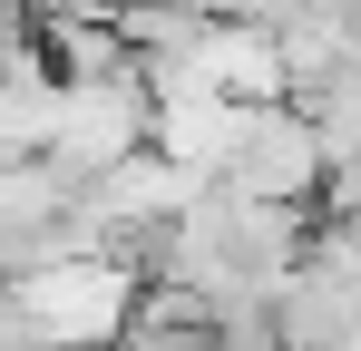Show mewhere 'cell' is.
<instances>
[{
  "mask_svg": "<svg viewBox=\"0 0 361 351\" xmlns=\"http://www.w3.org/2000/svg\"><path fill=\"white\" fill-rule=\"evenodd\" d=\"M147 147V78L137 68H108V78H59V108H49V137H39V166L59 185H88L98 166H118Z\"/></svg>",
  "mask_w": 361,
  "mask_h": 351,
  "instance_id": "obj_1",
  "label": "cell"
},
{
  "mask_svg": "<svg viewBox=\"0 0 361 351\" xmlns=\"http://www.w3.org/2000/svg\"><path fill=\"white\" fill-rule=\"evenodd\" d=\"M215 185H235V195H254V205H322V185H332V156H322V137H312V117L293 108V98H264V108L244 117L235 156H225V176Z\"/></svg>",
  "mask_w": 361,
  "mask_h": 351,
  "instance_id": "obj_2",
  "label": "cell"
},
{
  "mask_svg": "<svg viewBox=\"0 0 361 351\" xmlns=\"http://www.w3.org/2000/svg\"><path fill=\"white\" fill-rule=\"evenodd\" d=\"M244 98H215V88H166V98H147V147L166 156V166L185 176H225V156H235V137H244Z\"/></svg>",
  "mask_w": 361,
  "mask_h": 351,
  "instance_id": "obj_3",
  "label": "cell"
},
{
  "mask_svg": "<svg viewBox=\"0 0 361 351\" xmlns=\"http://www.w3.org/2000/svg\"><path fill=\"white\" fill-rule=\"evenodd\" d=\"M302 10H312V0H225V20H244V30H264V39H274V30H293Z\"/></svg>",
  "mask_w": 361,
  "mask_h": 351,
  "instance_id": "obj_4",
  "label": "cell"
},
{
  "mask_svg": "<svg viewBox=\"0 0 361 351\" xmlns=\"http://www.w3.org/2000/svg\"><path fill=\"white\" fill-rule=\"evenodd\" d=\"M30 10H118V0H30Z\"/></svg>",
  "mask_w": 361,
  "mask_h": 351,
  "instance_id": "obj_5",
  "label": "cell"
},
{
  "mask_svg": "<svg viewBox=\"0 0 361 351\" xmlns=\"http://www.w3.org/2000/svg\"><path fill=\"white\" fill-rule=\"evenodd\" d=\"M176 10H205V20H225V0H176Z\"/></svg>",
  "mask_w": 361,
  "mask_h": 351,
  "instance_id": "obj_6",
  "label": "cell"
},
{
  "mask_svg": "<svg viewBox=\"0 0 361 351\" xmlns=\"http://www.w3.org/2000/svg\"><path fill=\"white\" fill-rule=\"evenodd\" d=\"M68 351H98V342H68Z\"/></svg>",
  "mask_w": 361,
  "mask_h": 351,
  "instance_id": "obj_7",
  "label": "cell"
}]
</instances>
